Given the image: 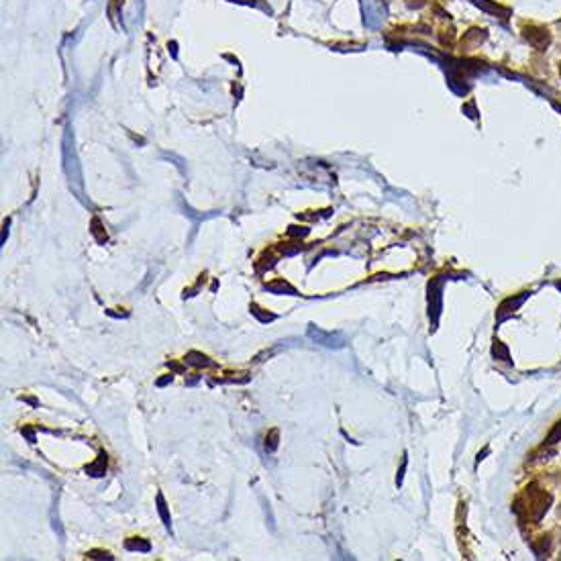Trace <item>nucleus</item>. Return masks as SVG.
I'll return each instance as SVG.
<instances>
[{
    "instance_id": "obj_1",
    "label": "nucleus",
    "mask_w": 561,
    "mask_h": 561,
    "mask_svg": "<svg viewBox=\"0 0 561 561\" xmlns=\"http://www.w3.org/2000/svg\"><path fill=\"white\" fill-rule=\"evenodd\" d=\"M308 337L310 339H314L317 343H321V345H326V347H341L343 343H337V339L333 337V335H329V333H323V331H319V329H314V326H310L308 329Z\"/></svg>"
},
{
    "instance_id": "obj_2",
    "label": "nucleus",
    "mask_w": 561,
    "mask_h": 561,
    "mask_svg": "<svg viewBox=\"0 0 561 561\" xmlns=\"http://www.w3.org/2000/svg\"><path fill=\"white\" fill-rule=\"evenodd\" d=\"M527 39L535 47H545L547 43H549V33H547L545 29H531V33L527 31Z\"/></svg>"
},
{
    "instance_id": "obj_3",
    "label": "nucleus",
    "mask_w": 561,
    "mask_h": 561,
    "mask_svg": "<svg viewBox=\"0 0 561 561\" xmlns=\"http://www.w3.org/2000/svg\"><path fill=\"white\" fill-rule=\"evenodd\" d=\"M266 288L269 290V292H273V294H284V292H288L290 296H296V290L292 288V286H288L286 282H276V284H269V286H266Z\"/></svg>"
},
{
    "instance_id": "obj_4",
    "label": "nucleus",
    "mask_w": 561,
    "mask_h": 561,
    "mask_svg": "<svg viewBox=\"0 0 561 561\" xmlns=\"http://www.w3.org/2000/svg\"><path fill=\"white\" fill-rule=\"evenodd\" d=\"M104 470H106V455H104V453L98 457V461L94 463V465L86 468V472H88L90 475H102V473H104Z\"/></svg>"
},
{
    "instance_id": "obj_5",
    "label": "nucleus",
    "mask_w": 561,
    "mask_h": 561,
    "mask_svg": "<svg viewBox=\"0 0 561 561\" xmlns=\"http://www.w3.org/2000/svg\"><path fill=\"white\" fill-rule=\"evenodd\" d=\"M186 363H190V365H210V361H208V357L207 355H202V353H188V357H186Z\"/></svg>"
},
{
    "instance_id": "obj_6",
    "label": "nucleus",
    "mask_w": 561,
    "mask_h": 561,
    "mask_svg": "<svg viewBox=\"0 0 561 561\" xmlns=\"http://www.w3.org/2000/svg\"><path fill=\"white\" fill-rule=\"evenodd\" d=\"M127 549H131V551H143V553H147L149 549H151V545H149L147 541H139V539H129L127 541Z\"/></svg>"
},
{
    "instance_id": "obj_7",
    "label": "nucleus",
    "mask_w": 561,
    "mask_h": 561,
    "mask_svg": "<svg viewBox=\"0 0 561 561\" xmlns=\"http://www.w3.org/2000/svg\"><path fill=\"white\" fill-rule=\"evenodd\" d=\"M157 510H159V514H161V518H163V525L170 529L172 518H170V514H168V506H166V502H163V496H161V494L157 496Z\"/></svg>"
},
{
    "instance_id": "obj_8",
    "label": "nucleus",
    "mask_w": 561,
    "mask_h": 561,
    "mask_svg": "<svg viewBox=\"0 0 561 561\" xmlns=\"http://www.w3.org/2000/svg\"><path fill=\"white\" fill-rule=\"evenodd\" d=\"M557 441H561V420L557 422V425L551 429V433L547 435V439H545V445H553V443H557Z\"/></svg>"
},
{
    "instance_id": "obj_9",
    "label": "nucleus",
    "mask_w": 561,
    "mask_h": 561,
    "mask_svg": "<svg viewBox=\"0 0 561 561\" xmlns=\"http://www.w3.org/2000/svg\"><path fill=\"white\" fill-rule=\"evenodd\" d=\"M259 310H262V308H257L255 304L251 306V312L255 314V317H257L259 321H264V323H267V321H273V319H276V317H273V314H269V312H267V314H264V312H259Z\"/></svg>"
},
{
    "instance_id": "obj_10",
    "label": "nucleus",
    "mask_w": 561,
    "mask_h": 561,
    "mask_svg": "<svg viewBox=\"0 0 561 561\" xmlns=\"http://www.w3.org/2000/svg\"><path fill=\"white\" fill-rule=\"evenodd\" d=\"M494 355H496V359H508V349H506L502 343H496L494 345Z\"/></svg>"
},
{
    "instance_id": "obj_11",
    "label": "nucleus",
    "mask_w": 561,
    "mask_h": 561,
    "mask_svg": "<svg viewBox=\"0 0 561 561\" xmlns=\"http://www.w3.org/2000/svg\"><path fill=\"white\" fill-rule=\"evenodd\" d=\"M266 441H269V445H266V449H267V451H273V449H276V447H278V431H271Z\"/></svg>"
},
{
    "instance_id": "obj_12",
    "label": "nucleus",
    "mask_w": 561,
    "mask_h": 561,
    "mask_svg": "<svg viewBox=\"0 0 561 561\" xmlns=\"http://www.w3.org/2000/svg\"><path fill=\"white\" fill-rule=\"evenodd\" d=\"M88 557H92V559H96V557H111L108 553H102V551H92Z\"/></svg>"
},
{
    "instance_id": "obj_13",
    "label": "nucleus",
    "mask_w": 561,
    "mask_h": 561,
    "mask_svg": "<svg viewBox=\"0 0 561 561\" xmlns=\"http://www.w3.org/2000/svg\"><path fill=\"white\" fill-rule=\"evenodd\" d=\"M404 470H406V459H404V463H402V468H400V473H398V480H396V482H398V486L402 484V475H404Z\"/></svg>"
}]
</instances>
